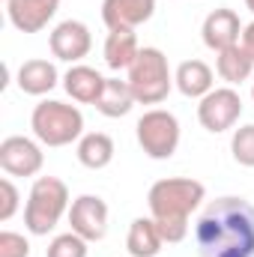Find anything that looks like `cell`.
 I'll return each instance as SVG.
<instances>
[{"label": "cell", "mask_w": 254, "mask_h": 257, "mask_svg": "<svg viewBox=\"0 0 254 257\" xmlns=\"http://www.w3.org/2000/svg\"><path fill=\"white\" fill-rule=\"evenodd\" d=\"M194 245L200 257H254V206L236 194L209 200L194 221Z\"/></svg>", "instance_id": "cell-1"}, {"label": "cell", "mask_w": 254, "mask_h": 257, "mask_svg": "<svg viewBox=\"0 0 254 257\" xmlns=\"http://www.w3.org/2000/svg\"><path fill=\"white\" fill-rule=\"evenodd\" d=\"M203 200H206V186L191 177H165L150 186L147 206L168 245H177L189 236V218L191 212L200 209Z\"/></svg>", "instance_id": "cell-2"}, {"label": "cell", "mask_w": 254, "mask_h": 257, "mask_svg": "<svg viewBox=\"0 0 254 257\" xmlns=\"http://www.w3.org/2000/svg\"><path fill=\"white\" fill-rule=\"evenodd\" d=\"M69 186L60 177H36L24 203V227L33 236H48L60 218L69 215Z\"/></svg>", "instance_id": "cell-3"}, {"label": "cell", "mask_w": 254, "mask_h": 257, "mask_svg": "<svg viewBox=\"0 0 254 257\" xmlns=\"http://www.w3.org/2000/svg\"><path fill=\"white\" fill-rule=\"evenodd\" d=\"M126 81L138 99V105H162L168 99V93L174 90V75L162 48H141V54L135 57V63L129 66Z\"/></svg>", "instance_id": "cell-4"}, {"label": "cell", "mask_w": 254, "mask_h": 257, "mask_svg": "<svg viewBox=\"0 0 254 257\" xmlns=\"http://www.w3.org/2000/svg\"><path fill=\"white\" fill-rule=\"evenodd\" d=\"M30 128L42 147H69L84 135V114L75 105L42 99L30 114Z\"/></svg>", "instance_id": "cell-5"}, {"label": "cell", "mask_w": 254, "mask_h": 257, "mask_svg": "<svg viewBox=\"0 0 254 257\" xmlns=\"http://www.w3.org/2000/svg\"><path fill=\"white\" fill-rule=\"evenodd\" d=\"M135 135H138V144H141L144 156H150L156 162L171 159L177 153V147H180V138H183L180 120L171 111H165V108L144 111V117L135 126Z\"/></svg>", "instance_id": "cell-6"}, {"label": "cell", "mask_w": 254, "mask_h": 257, "mask_svg": "<svg viewBox=\"0 0 254 257\" xmlns=\"http://www.w3.org/2000/svg\"><path fill=\"white\" fill-rule=\"evenodd\" d=\"M242 117V96L233 87H215L197 102V120L212 135L230 132Z\"/></svg>", "instance_id": "cell-7"}, {"label": "cell", "mask_w": 254, "mask_h": 257, "mask_svg": "<svg viewBox=\"0 0 254 257\" xmlns=\"http://www.w3.org/2000/svg\"><path fill=\"white\" fill-rule=\"evenodd\" d=\"M45 165V153L39 141L24 135H9L0 141V168L9 177H36Z\"/></svg>", "instance_id": "cell-8"}, {"label": "cell", "mask_w": 254, "mask_h": 257, "mask_svg": "<svg viewBox=\"0 0 254 257\" xmlns=\"http://www.w3.org/2000/svg\"><path fill=\"white\" fill-rule=\"evenodd\" d=\"M48 48H51V54H54L57 60L75 66L90 54V48H93V33H90V27H87L84 21L66 18V21H60V24L51 30Z\"/></svg>", "instance_id": "cell-9"}, {"label": "cell", "mask_w": 254, "mask_h": 257, "mask_svg": "<svg viewBox=\"0 0 254 257\" xmlns=\"http://www.w3.org/2000/svg\"><path fill=\"white\" fill-rule=\"evenodd\" d=\"M69 224L87 242H99L108 233V203L99 194H81L69 206Z\"/></svg>", "instance_id": "cell-10"}, {"label": "cell", "mask_w": 254, "mask_h": 257, "mask_svg": "<svg viewBox=\"0 0 254 257\" xmlns=\"http://www.w3.org/2000/svg\"><path fill=\"white\" fill-rule=\"evenodd\" d=\"M242 21H239V15L233 12V9H227V6H221V9H212L206 18H203V27H200V36H203V45L209 48V51H224V48H233V45H239V39H242Z\"/></svg>", "instance_id": "cell-11"}, {"label": "cell", "mask_w": 254, "mask_h": 257, "mask_svg": "<svg viewBox=\"0 0 254 257\" xmlns=\"http://www.w3.org/2000/svg\"><path fill=\"white\" fill-rule=\"evenodd\" d=\"M57 9H60V0H9L6 18L21 33H39L51 24Z\"/></svg>", "instance_id": "cell-12"}, {"label": "cell", "mask_w": 254, "mask_h": 257, "mask_svg": "<svg viewBox=\"0 0 254 257\" xmlns=\"http://www.w3.org/2000/svg\"><path fill=\"white\" fill-rule=\"evenodd\" d=\"M156 15V0H102V21L108 30H138Z\"/></svg>", "instance_id": "cell-13"}, {"label": "cell", "mask_w": 254, "mask_h": 257, "mask_svg": "<svg viewBox=\"0 0 254 257\" xmlns=\"http://www.w3.org/2000/svg\"><path fill=\"white\" fill-rule=\"evenodd\" d=\"M105 81L99 69L93 66H84V63H75L69 72L63 75V90L81 105H96V99L102 96L105 90Z\"/></svg>", "instance_id": "cell-14"}, {"label": "cell", "mask_w": 254, "mask_h": 257, "mask_svg": "<svg viewBox=\"0 0 254 257\" xmlns=\"http://www.w3.org/2000/svg\"><path fill=\"white\" fill-rule=\"evenodd\" d=\"M57 84H60V72L51 60L33 57V60H24L18 69V90L27 96H45Z\"/></svg>", "instance_id": "cell-15"}, {"label": "cell", "mask_w": 254, "mask_h": 257, "mask_svg": "<svg viewBox=\"0 0 254 257\" xmlns=\"http://www.w3.org/2000/svg\"><path fill=\"white\" fill-rule=\"evenodd\" d=\"M174 84L186 99H203L209 90H215V75L203 60H183L174 72Z\"/></svg>", "instance_id": "cell-16"}, {"label": "cell", "mask_w": 254, "mask_h": 257, "mask_svg": "<svg viewBox=\"0 0 254 257\" xmlns=\"http://www.w3.org/2000/svg\"><path fill=\"white\" fill-rule=\"evenodd\" d=\"M102 54H105V66L111 72H129V66L135 63V57L141 54L135 30H108Z\"/></svg>", "instance_id": "cell-17"}, {"label": "cell", "mask_w": 254, "mask_h": 257, "mask_svg": "<svg viewBox=\"0 0 254 257\" xmlns=\"http://www.w3.org/2000/svg\"><path fill=\"white\" fill-rule=\"evenodd\" d=\"M114 153H117V150H114V138L105 135V132H84L81 141H78V147H75L78 162H81L84 168H90V171L108 168V165L114 162Z\"/></svg>", "instance_id": "cell-18"}, {"label": "cell", "mask_w": 254, "mask_h": 257, "mask_svg": "<svg viewBox=\"0 0 254 257\" xmlns=\"http://www.w3.org/2000/svg\"><path fill=\"white\" fill-rule=\"evenodd\" d=\"M135 105H138V99H135L129 81H123V78H108V81H105V90H102V96L96 99L93 108H96L102 117L117 120V117H126Z\"/></svg>", "instance_id": "cell-19"}, {"label": "cell", "mask_w": 254, "mask_h": 257, "mask_svg": "<svg viewBox=\"0 0 254 257\" xmlns=\"http://www.w3.org/2000/svg\"><path fill=\"white\" fill-rule=\"evenodd\" d=\"M165 239L159 233V224L156 218H135L129 224V233H126V248L132 257H156L162 251Z\"/></svg>", "instance_id": "cell-20"}, {"label": "cell", "mask_w": 254, "mask_h": 257, "mask_svg": "<svg viewBox=\"0 0 254 257\" xmlns=\"http://www.w3.org/2000/svg\"><path fill=\"white\" fill-rule=\"evenodd\" d=\"M215 72H218L221 81H227V87H236V84L254 78V60L242 45H233V48L218 51V57H215Z\"/></svg>", "instance_id": "cell-21"}, {"label": "cell", "mask_w": 254, "mask_h": 257, "mask_svg": "<svg viewBox=\"0 0 254 257\" xmlns=\"http://www.w3.org/2000/svg\"><path fill=\"white\" fill-rule=\"evenodd\" d=\"M87 245L90 242L84 236H78L75 230H69V233H60V236H54L48 242L45 257H87Z\"/></svg>", "instance_id": "cell-22"}, {"label": "cell", "mask_w": 254, "mask_h": 257, "mask_svg": "<svg viewBox=\"0 0 254 257\" xmlns=\"http://www.w3.org/2000/svg\"><path fill=\"white\" fill-rule=\"evenodd\" d=\"M230 153H233V162L242 165V168H254V123L248 126H239L230 138Z\"/></svg>", "instance_id": "cell-23"}, {"label": "cell", "mask_w": 254, "mask_h": 257, "mask_svg": "<svg viewBox=\"0 0 254 257\" xmlns=\"http://www.w3.org/2000/svg\"><path fill=\"white\" fill-rule=\"evenodd\" d=\"M18 206H21V194L9 177H3L0 180V221H9L18 212Z\"/></svg>", "instance_id": "cell-24"}, {"label": "cell", "mask_w": 254, "mask_h": 257, "mask_svg": "<svg viewBox=\"0 0 254 257\" xmlns=\"http://www.w3.org/2000/svg\"><path fill=\"white\" fill-rule=\"evenodd\" d=\"M0 257H30V242L15 230H0Z\"/></svg>", "instance_id": "cell-25"}, {"label": "cell", "mask_w": 254, "mask_h": 257, "mask_svg": "<svg viewBox=\"0 0 254 257\" xmlns=\"http://www.w3.org/2000/svg\"><path fill=\"white\" fill-rule=\"evenodd\" d=\"M239 45H242V48L251 54V60H254V21L242 27V39H239Z\"/></svg>", "instance_id": "cell-26"}, {"label": "cell", "mask_w": 254, "mask_h": 257, "mask_svg": "<svg viewBox=\"0 0 254 257\" xmlns=\"http://www.w3.org/2000/svg\"><path fill=\"white\" fill-rule=\"evenodd\" d=\"M245 9H251L254 12V0H245Z\"/></svg>", "instance_id": "cell-27"}, {"label": "cell", "mask_w": 254, "mask_h": 257, "mask_svg": "<svg viewBox=\"0 0 254 257\" xmlns=\"http://www.w3.org/2000/svg\"><path fill=\"white\" fill-rule=\"evenodd\" d=\"M251 102H254V78H251Z\"/></svg>", "instance_id": "cell-28"}, {"label": "cell", "mask_w": 254, "mask_h": 257, "mask_svg": "<svg viewBox=\"0 0 254 257\" xmlns=\"http://www.w3.org/2000/svg\"><path fill=\"white\" fill-rule=\"evenodd\" d=\"M3 3H9V0H3Z\"/></svg>", "instance_id": "cell-29"}]
</instances>
